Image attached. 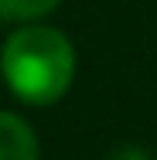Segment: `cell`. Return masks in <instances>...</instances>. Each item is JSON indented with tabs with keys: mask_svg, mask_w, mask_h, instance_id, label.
I'll use <instances>...</instances> for the list:
<instances>
[{
	"mask_svg": "<svg viewBox=\"0 0 157 160\" xmlns=\"http://www.w3.org/2000/svg\"><path fill=\"white\" fill-rule=\"evenodd\" d=\"M0 72L14 96L28 106H51L72 89L75 48L58 28L21 24L3 41Z\"/></svg>",
	"mask_w": 157,
	"mask_h": 160,
	"instance_id": "cell-1",
	"label": "cell"
},
{
	"mask_svg": "<svg viewBox=\"0 0 157 160\" xmlns=\"http://www.w3.org/2000/svg\"><path fill=\"white\" fill-rule=\"evenodd\" d=\"M0 160H41L31 123L7 109H0Z\"/></svg>",
	"mask_w": 157,
	"mask_h": 160,
	"instance_id": "cell-2",
	"label": "cell"
},
{
	"mask_svg": "<svg viewBox=\"0 0 157 160\" xmlns=\"http://www.w3.org/2000/svg\"><path fill=\"white\" fill-rule=\"evenodd\" d=\"M58 3H62V0H0V17L31 24L38 17H44L48 10H55Z\"/></svg>",
	"mask_w": 157,
	"mask_h": 160,
	"instance_id": "cell-3",
	"label": "cell"
},
{
	"mask_svg": "<svg viewBox=\"0 0 157 160\" xmlns=\"http://www.w3.org/2000/svg\"><path fill=\"white\" fill-rule=\"evenodd\" d=\"M109 160H150V153L144 150V147H137V143H123V147H116Z\"/></svg>",
	"mask_w": 157,
	"mask_h": 160,
	"instance_id": "cell-4",
	"label": "cell"
}]
</instances>
